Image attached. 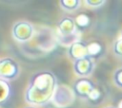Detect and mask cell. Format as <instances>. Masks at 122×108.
<instances>
[{
    "instance_id": "cell-1",
    "label": "cell",
    "mask_w": 122,
    "mask_h": 108,
    "mask_svg": "<svg viewBox=\"0 0 122 108\" xmlns=\"http://www.w3.org/2000/svg\"><path fill=\"white\" fill-rule=\"evenodd\" d=\"M57 80L50 71L35 73L25 92V100L31 105H45L51 101L57 88Z\"/></svg>"
},
{
    "instance_id": "cell-2",
    "label": "cell",
    "mask_w": 122,
    "mask_h": 108,
    "mask_svg": "<svg viewBox=\"0 0 122 108\" xmlns=\"http://www.w3.org/2000/svg\"><path fill=\"white\" fill-rule=\"evenodd\" d=\"M80 34V30L76 27L74 19L64 17L58 22L56 27V39L61 45H72L79 41Z\"/></svg>"
},
{
    "instance_id": "cell-3",
    "label": "cell",
    "mask_w": 122,
    "mask_h": 108,
    "mask_svg": "<svg viewBox=\"0 0 122 108\" xmlns=\"http://www.w3.org/2000/svg\"><path fill=\"white\" fill-rule=\"evenodd\" d=\"M74 98L75 94L71 88L67 85H59L55 90L51 101L56 107L64 108L70 106L74 101Z\"/></svg>"
},
{
    "instance_id": "cell-4",
    "label": "cell",
    "mask_w": 122,
    "mask_h": 108,
    "mask_svg": "<svg viewBox=\"0 0 122 108\" xmlns=\"http://www.w3.org/2000/svg\"><path fill=\"white\" fill-rule=\"evenodd\" d=\"M34 34L33 26L28 21H18L12 27V35L19 42H27Z\"/></svg>"
},
{
    "instance_id": "cell-5",
    "label": "cell",
    "mask_w": 122,
    "mask_h": 108,
    "mask_svg": "<svg viewBox=\"0 0 122 108\" xmlns=\"http://www.w3.org/2000/svg\"><path fill=\"white\" fill-rule=\"evenodd\" d=\"M19 74V65L11 58L0 59V79L11 81Z\"/></svg>"
},
{
    "instance_id": "cell-6",
    "label": "cell",
    "mask_w": 122,
    "mask_h": 108,
    "mask_svg": "<svg viewBox=\"0 0 122 108\" xmlns=\"http://www.w3.org/2000/svg\"><path fill=\"white\" fill-rule=\"evenodd\" d=\"M73 71L80 77H87L92 74L95 67L94 58L87 56L78 60L73 61Z\"/></svg>"
},
{
    "instance_id": "cell-7",
    "label": "cell",
    "mask_w": 122,
    "mask_h": 108,
    "mask_svg": "<svg viewBox=\"0 0 122 108\" xmlns=\"http://www.w3.org/2000/svg\"><path fill=\"white\" fill-rule=\"evenodd\" d=\"M95 88H96V86L92 81L82 78V79L77 80L74 82L72 90H73L75 96H78V97L88 99Z\"/></svg>"
},
{
    "instance_id": "cell-8",
    "label": "cell",
    "mask_w": 122,
    "mask_h": 108,
    "mask_svg": "<svg viewBox=\"0 0 122 108\" xmlns=\"http://www.w3.org/2000/svg\"><path fill=\"white\" fill-rule=\"evenodd\" d=\"M69 56L73 61L89 56V54H88V44H86V43H84L80 40L73 43L69 47Z\"/></svg>"
},
{
    "instance_id": "cell-9",
    "label": "cell",
    "mask_w": 122,
    "mask_h": 108,
    "mask_svg": "<svg viewBox=\"0 0 122 108\" xmlns=\"http://www.w3.org/2000/svg\"><path fill=\"white\" fill-rule=\"evenodd\" d=\"M11 95V85L9 81L0 79V105L5 103Z\"/></svg>"
},
{
    "instance_id": "cell-10",
    "label": "cell",
    "mask_w": 122,
    "mask_h": 108,
    "mask_svg": "<svg viewBox=\"0 0 122 108\" xmlns=\"http://www.w3.org/2000/svg\"><path fill=\"white\" fill-rule=\"evenodd\" d=\"M59 3L61 5L62 9L69 10V11H72L79 8L81 1H79V0H60Z\"/></svg>"
},
{
    "instance_id": "cell-11",
    "label": "cell",
    "mask_w": 122,
    "mask_h": 108,
    "mask_svg": "<svg viewBox=\"0 0 122 108\" xmlns=\"http://www.w3.org/2000/svg\"><path fill=\"white\" fill-rule=\"evenodd\" d=\"M74 22H75V25L76 27L80 29H84L86 28L89 25H90V18L87 14H84V13H81L79 15H77L74 19Z\"/></svg>"
},
{
    "instance_id": "cell-12",
    "label": "cell",
    "mask_w": 122,
    "mask_h": 108,
    "mask_svg": "<svg viewBox=\"0 0 122 108\" xmlns=\"http://www.w3.org/2000/svg\"><path fill=\"white\" fill-rule=\"evenodd\" d=\"M102 50V45L97 42H92L88 44V54L90 57H94L98 55Z\"/></svg>"
},
{
    "instance_id": "cell-13",
    "label": "cell",
    "mask_w": 122,
    "mask_h": 108,
    "mask_svg": "<svg viewBox=\"0 0 122 108\" xmlns=\"http://www.w3.org/2000/svg\"><path fill=\"white\" fill-rule=\"evenodd\" d=\"M113 52L115 55L122 57V35H120L113 44Z\"/></svg>"
},
{
    "instance_id": "cell-14",
    "label": "cell",
    "mask_w": 122,
    "mask_h": 108,
    "mask_svg": "<svg viewBox=\"0 0 122 108\" xmlns=\"http://www.w3.org/2000/svg\"><path fill=\"white\" fill-rule=\"evenodd\" d=\"M113 81L117 87L122 89V67L115 70L113 74Z\"/></svg>"
},
{
    "instance_id": "cell-15",
    "label": "cell",
    "mask_w": 122,
    "mask_h": 108,
    "mask_svg": "<svg viewBox=\"0 0 122 108\" xmlns=\"http://www.w3.org/2000/svg\"><path fill=\"white\" fill-rule=\"evenodd\" d=\"M84 2L85 4H87L88 6L92 8H98V7L103 6L106 3L105 0H85Z\"/></svg>"
},
{
    "instance_id": "cell-16",
    "label": "cell",
    "mask_w": 122,
    "mask_h": 108,
    "mask_svg": "<svg viewBox=\"0 0 122 108\" xmlns=\"http://www.w3.org/2000/svg\"><path fill=\"white\" fill-rule=\"evenodd\" d=\"M116 108H122V99H120V101L118 102V106Z\"/></svg>"
},
{
    "instance_id": "cell-17",
    "label": "cell",
    "mask_w": 122,
    "mask_h": 108,
    "mask_svg": "<svg viewBox=\"0 0 122 108\" xmlns=\"http://www.w3.org/2000/svg\"><path fill=\"white\" fill-rule=\"evenodd\" d=\"M105 108H116V107H113V106H108V107H105Z\"/></svg>"
},
{
    "instance_id": "cell-18",
    "label": "cell",
    "mask_w": 122,
    "mask_h": 108,
    "mask_svg": "<svg viewBox=\"0 0 122 108\" xmlns=\"http://www.w3.org/2000/svg\"><path fill=\"white\" fill-rule=\"evenodd\" d=\"M27 108H34V107H27Z\"/></svg>"
}]
</instances>
